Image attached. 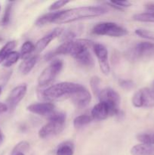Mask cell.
<instances>
[{
    "label": "cell",
    "mask_w": 154,
    "mask_h": 155,
    "mask_svg": "<svg viewBox=\"0 0 154 155\" xmlns=\"http://www.w3.org/2000/svg\"><path fill=\"white\" fill-rule=\"evenodd\" d=\"M16 155H25L24 153H19V154H17Z\"/></svg>",
    "instance_id": "cell-38"
},
{
    "label": "cell",
    "mask_w": 154,
    "mask_h": 155,
    "mask_svg": "<svg viewBox=\"0 0 154 155\" xmlns=\"http://www.w3.org/2000/svg\"><path fill=\"white\" fill-rule=\"evenodd\" d=\"M137 139L142 144L154 145V132L140 133L137 136Z\"/></svg>",
    "instance_id": "cell-25"
},
{
    "label": "cell",
    "mask_w": 154,
    "mask_h": 155,
    "mask_svg": "<svg viewBox=\"0 0 154 155\" xmlns=\"http://www.w3.org/2000/svg\"><path fill=\"white\" fill-rule=\"evenodd\" d=\"M63 68V62L60 59H55L45 68L38 77V84L40 87H45L51 84L60 74Z\"/></svg>",
    "instance_id": "cell-6"
},
{
    "label": "cell",
    "mask_w": 154,
    "mask_h": 155,
    "mask_svg": "<svg viewBox=\"0 0 154 155\" xmlns=\"http://www.w3.org/2000/svg\"><path fill=\"white\" fill-rule=\"evenodd\" d=\"M81 86L78 83L71 82H62L48 86L45 89L39 92V98L51 101L64 98H70L72 94Z\"/></svg>",
    "instance_id": "cell-3"
},
{
    "label": "cell",
    "mask_w": 154,
    "mask_h": 155,
    "mask_svg": "<svg viewBox=\"0 0 154 155\" xmlns=\"http://www.w3.org/2000/svg\"><path fill=\"white\" fill-rule=\"evenodd\" d=\"M144 8L147 13L154 14V2H147L144 5Z\"/></svg>",
    "instance_id": "cell-33"
},
{
    "label": "cell",
    "mask_w": 154,
    "mask_h": 155,
    "mask_svg": "<svg viewBox=\"0 0 154 155\" xmlns=\"http://www.w3.org/2000/svg\"><path fill=\"white\" fill-rule=\"evenodd\" d=\"M48 122L39 130V137L42 139H49L60 134L63 130L66 123V115L62 112L56 110L53 114L48 117Z\"/></svg>",
    "instance_id": "cell-4"
},
{
    "label": "cell",
    "mask_w": 154,
    "mask_h": 155,
    "mask_svg": "<svg viewBox=\"0 0 154 155\" xmlns=\"http://www.w3.org/2000/svg\"><path fill=\"white\" fill-rule=\"evenodd\" d=\"M35 51V45L31 41H26L24 42L21 48L20 55L23 59H26L30 57L31 54Z\"/></svg>",
    "instance_id": "cell-20"
},
{
    "label": "cell",
    "mask_w": 154,
    "mask_h": 155,
    "mask_svg": "<svg viewBox=\"0 0 154 155\" xmlns=\"http://www.w3.org/2000/svg\"><path fill=\"white\" fill-rule=\"evenodd\" d=\"M72 102L79 108H82L89 104L91 101V95L83 86H80L69 98Z\"/></svg>",
    "instance_id": "cell-13"
},
{
    "label": "cell",
    "mask_w": 154,
    "mask_h": 155,
    "mask_svg": "<svg viewBox=\"0 0 154 155\" xmlns=\"http://www.w3.org/2000/svg\"><path fill=\"white\" fill-rule=\"evenodd\" d=\"M0 10H1V5H0Z\"/></svg>",
    "instance_id": "cell-39"
},
{
    "label": "cell",
    "mask_w": 154,
    "mask_h": 155,
    "mask_svg": "<svg viewBox=\"0 0 154 155\" xmlns=\"http://www.w3.org/2000/svg\"><path fill=\"white\" fill-rule=\"evenodd\" d=\"M109 9L104 6H84L63 11H57L53 23L69 24L84 19H91L108 13Z\"/></svg>",
    "instance_id": "cell-2"
},
{
    "label": "cell",
    "mask_w": 154,
    "mask_h": 155,
    "mask_svg": "<svg viewBox=\"0 0 154 155\" xmlns=\"http://www.w3.org/2000/svg\"><path fill=\"white\" fill-rule=\"evenodd\" d=\"M119 86L125 90H130L134 87V83L131 80H125V79H120L119 80Z\"/></svg>",
    "instance_id": "cell-31"
},
{
    "label": "cell",
    "mask_w": 154,
    "mask_h": 155,
    "mask_svg": "<svg viewBox=\"0 0 154 155\" xmlns=\"http://www.w3.org/2000/svg\"><path fill=\"white\" fill-rule=\"evenodd\" d=\"M39 54H33L27 58L24 59L21 64L19 67L20 72L23 75H27L32 71V70L34 68L37 62L39 61Z\"/></svg>",
    "instance_id": "cell-16"
},
{
    "label": "cell",
    "mask_w": 154,
    "mask_h": 155,
    "mask_svg": "<svg viewBox=\"0 0 154 155\" xmlns=\"http://www.w3.org/2000/svg\"><path fill=\"white\" fill-rule=\"evenodd\" d=\"M93 120L91 116L87 114L79 115L73 120V127L75 128H82L88 124H91Z\"/></svg>",
    "instance_id": "cell-21"
},
{
    "label": "cell",
    "mask_w": 154,
    "mask_h": 155,
    "mask_svg": "<svg viewBox=\"0 0 154 155\" xmlns=\"http://www.w3.org/2000/svg\"><path fill=\"white\" fill-rule=\"evenodd\" d=\"M131 155H154V145L137 144L131 149Z\"/></svg>",
    "instance_id": "cell-17"
},
{
    "label": "cell",
    "mask_w": 154,
    "mask_h": 155,
    "mask_svg": "<svg viewBox=\"0 0 154 155\" xmlns=\"http://www.w3.org/2000/svg\"><path fill=\"white\" fill-rule=\"evenodd\" d=\"M3 139H4V136H3V133L2 132V130H0V145L3 142Z\"/></svg>",
    "instance_id": "cell-35"
},
{
    "label": "cell",
    "mask_w": 154,
    "mask_h": 155,
    "mask_svg": "<svg viewBox=\"0 0 154 155\" xmlns=\"http://www.w3.org/2000/svg\"><path fill=\"white\" fill-rule=\"evenodd\" d=\"M120 110L119 107L111 105L105 102H99L94 106L91 116L95 120H104L109 117L119 116Z\"/></svg>",
    "instance_id": "cell-9"
},
{
    "label": "cell",
    "mask_w": 154,
    "mask_h": 155,
    "mask_svg": "<svg viewBox=\"0 0 154 155\" xmlns=\"http://www.w3.org/2000/svg\"><path fill=\"white\" fill-rule=\"evenodd\" d=\"M21 58V55H20V52H18L16 51H13L7 56L5 60L2 63L3 66L5 68H10L12 65L16 64L18 61Z\"/></svg>",
    "instance_id": "cell-24"
},
{
    "label": "cell",
    "mask_w": 154,
    "mask_h": 155,
    "mask_svg": "<svg viewBox=\"0 0 154 155\" xmlns=\"http://www.w3.org/2000/svg\"><path fill=\"white\" fill-rule=\"evenodd\" d=\"M92 33L98 36L110 37H122L128 34V30L122 26L114 22H101L94 26Z\"/></svg>",
    "instance_id": "cell-5"
},
{
    "label": "cell",
    "mask_w": 154,
    "mask_h": 155,
    "mask_svg": "<svg viewBox=\"0 0 154 155\" xmlns=\"http://www.w3.org/2000/svg\"><path fill=\"white\" fill-rule=\"evenodd\" d=\"M55 13L56 12H52L42 15V16L39 17L36 20L35 25L38 26V27H42V26L47 25L48 24H51V23H53V21H54Z\"/></svg>",
    "instance_id": "cell-22"
},
{
    "label": "cell",
    "mask_w": 154,
    "mask_h": 155,
    "mask_svg": "<svg viewBox=\"0 0 154 155\" xmlns=\"http://www.w3.org/2000/svg\"><path fill=\"white\" fill-rule=\"evenodd\" d=\"M154 55V43L139 42L133 45L128 51V58L131 61H140Z\"/></svg>",
    "instance_id": "cell-7"
},
{
    "label": "cell",
    "mask_w": 154,
    "mask_h": 155,
    "mask_svg": "<svg viewBox=\"0 0 154 155\" xmlns=\"http://www.w3.org/2000/svg\"><path fill=\"white\" fill-rule=\"evenodd\" d=\"M27 110L30 113L39 115V116L46 117L48 118L56 111V107L53 103L48 101V102L31 104L27 106Z\"/></svg>",
    "instance_id": "cell-12"
},
{
    "label": "cell",
    "mask_w": 154,
    "mask_h": 155,
    "mask_svg": "<svg viewBox=\"0 0 154 155\" xmlns=\"http://www.w3.org/2000/svg\"><path fill=\"white\" fill-rule=\"evenodd\" d=\"M151 89H152V90L153 91V92H154V81H153V83H152V88H151Z\"/></svg>",
    "instance_id": "cell-36"
},
{
    "label": "cell",
    "mask_w": 154,
    "mask_h": 155,
    "mask_svg": "<svg viewBox=\"0 0 154 155\" xmlns=\"http://www.w3.org/2000/svg\"><path fill=\"white\" fill-rule=\"evenodd\" d=\"M68 3H69V1H62V0H60V1H56L50 5L49 10L52 11V12H55L56 10H58L59 8H62L63 6H65Z\"/></svg>",
    "instance_id": "cell-32"
},
{
    "label": "cell",
    "mask_w": 154,
    "mask_h": 155,
    "mask_svg": "<svg viewBox=\"0 0 154 155\" xmlns=\"http://www.w3.org/2000/svg\"><path fill=\"white\" fill-rule=\"evenodd\" d=\"M2 92V86H0V95H1Z\"/></svg>",
    "instance_id": "cell-37"
},
{
    "label": "cell",
    "mask_w": 154,
    "mask_h": 155,
    "mask_svg": "<svg viewBox=\"0 0 154 155\" xmlns=\"http://www.w3.org/2000/svg\"><path fill=\"white\" fill-rule=\"evenodd\" d=\"M8 107L7 104H5V103L0 102V114L8 111Z\"/></svg>",
    "instance_id": "cell-34"
},
{
    "label": "cell",
    "mask_w": 154,
    "mask_h": 155,
    "mask_svg": "<svg viewBox=\"0 0 154 155\" xmlns=\"http://www.w3.org/2000/svg\"><path fill=\"white\" fill-rule=\"evenodd\" d=\"M100 85H101V79L98 76H94L91 78L90 80V86L92 92L95 95L98 96V95L101 92V89L100 88Z\"/></svg>",
    "instance_id": "cell-27"
},
{
    "label": "cell",
    "mask_w": 154,
    "mask_h": 155,
    "mask_svg": "<svg viewBox=\"0 0 154 155\" xmlns=\"http://www.w3.org/2000/svg\"><path fill=\"white\" fill-rule=\"evenodd\" d=\"M134 33H135L136 35L140 36V37L154 42V32L153 31H151V30H146V29L139 28V29H136V30H134Z\"/></svg>",
    "instance_id": "cell-28"
},
{
    "label": "cell",
    "mask_w": 154,
    "mask_h": 155,
    "mask_svg": "<svg viewBox=\"0 0 154 155\" xmlns=\"http://www.w3.org/2000/svg\"><path fill=\"white\" fill-rule=\"evenodd\" d=\"M95 42L85 39H72L66 41L60 44L53 51H49L45 55V61H50L55 56L61 54H69L75 58L82 66H94V58L89 51V48H92Z\"/></svg>",
    "instance_id": "cell-1"
},
{
    "label": "cell",
    "mask_w": 154,
    "mask_h": 155,
    "mask_svg": "<svg viewBox=\"0 0 154 155\" xmlns=\"http://www.w3.org/2000/svg\"><path fill=\"white\" fill-rule=\"evenodd\" d=\"M27 92V86L25 83L19 85L14 88L11 91L7 99V105L8 107V110H14L15 107L18 105L20 102L23 100L24 96L26 95Z\"/></svg>",
    "instance_id": "cell-11"
},
{
    "label": "cell",
    "mask_w": 154,
    "mask_h": 155,
    "mask_svg": "<svg viewBox=\"0 0 154 155\" xmlns=\"http://www.w3.org/2000/svg\"><path fill=\"white\" fill-rule=\"evenodd\" d=\"M12 8H13V2H9L8 4L6 5L5 9L4 15H3L2 19V25H8L9 24V22H10Z\"/></svg>",
    "instance_id": "cell-29"
},
{
    "label": "cell",
    "mask_w": 154,
    "mask_h": 155,
    "mask_svg": "<svg viewBox=\"0 0 154 155\" xmlns=\"http://www.w3.org/2000/svg\"><path fill=\"white\" fill-rule=\"evenodd\" d=\"M17 42L15 40L9 41V42H6L2 48L0 49V64L4 62L7 56L10 54L11 51H14V48L16 47Z\"/></svg>",
    "instance_id": "cell-19"
},
{
    "label": "cell",
    "mask_w": 154,
    "mask_h": 155,
    "mask_svg": "<svg viewBox=\"0 0 154 155\" xmlns=\"http://www.w3.org/2000/svg\"><path fill=\"white\" fill-rule=\"evenodd\" d=\"M63 31H64V30L62 27H55L50 33H48L45 36L39 39L35 45V51H36V54L44 51L46 48V47L49 45L50 42L56 38L61 36Z\"/></svg>",
    "instance_id": "cell-14"
},
{
    "label": "cell",
    "mask_w": 154,
    "mask_h": 155,
    "mask_svg": "<svg viewBox=\"0 0 154 155\" xmlns=\"http://www.w3.org/2000/svg\"><path fill=\"white\" fill-rule=\"evenodd\" d=\"M30 148V143L27 141H21L17 144L11 151V155H16L19 153L27 152Z\"/></svg>",
    "instance_id": "cell-26"
},
{
    "label": "cell",
    "mask_w": 154,
    "mask_h": 155,
    "mask_svg": "<svg viewBox=\"0 0 154 155\" xmlns=\"http://www.w3.org/2000/svg\"><path fill=\"white\" fill-rule=\"evenodd\" d=\"M133 106L137 108L140 107H154V92L150 88H142L133 95L131 98Z\"/></svg>",
    "instance_id": "cell-8"
},
{
    "label": "cell",
    "mask_w": 154,
    "mask_h": 155,
    "mask_svg": "<svg viewBox=\"0 0 154 155\" xmlns=\"http://www.w3.org/2000/svg\"><path fill=\"white\" fill-rule=\"evenodd\" d=\"M75 147L72 142L66 141L58 145L55 155H73Z\"/></svg>",
    "instance_id": "cell-18"
},
{
    "label": "cell",
    "mask_w": 154,
    "mask_h": 155,
    "mask_svg": "<svg viewBox=\"0 0 154 155\" xmlns=\"http://www.w3.org/2000/svg\"><path fill=\"white\" fill-rule=\"evenodd\" d=\"M107 4L110 5L111 7L114 8L121 11L131 5V3L127 0L125 1H109L107 2Z\"/></svg>",
    "instance_id": "cell-30"
},
{
    "label": "cell",
    "mask_w": 154,
    "mask_h": 155,
    "mask_svg": "<svg viewBox=\"0 0 154 155\" xmlns=\"http://www.w3.org/2000/svg\"><path fill=\"white\" fill-rule=\"evenodd\" d=\"M132 19L138 22L144 23H154V14L153 13H140L136 14L132 17Z\"/></svg>",
    "instance_id": "cell-23"
},
{
    "label": "cell",
    "mask_w": 154,
    "mask_h": 155,
    "mask_svg": "<svg viewBox=\"0 0 154 155\" xmlns=\"http://www.w3.org/2000/svg\"><path fill=\"white\" fill-rule=\"evenodd\" d=\"M98 97L100 102H105L116 107H119L120 104V95L116 90L110 87L101 89Z\"/></svg>",
    "instance_id": "cell-15"
},
{
    "label": "cell",
    "mask_w": 154,
    "mask_h": 155,
    "mask_svg": "<svg viewBox=\"0 0 154 155\" xmlns=\"http://www.w3.org/2000/svg\"><path fill=\"white\" fill-rule=\"evenodd\" d=\"M92 49L98 58L101 72L105 76L109 75L110 72V66L108 60V51L107 47L101 43H94Z\"/></svg>",
    "instance_id": "cell-10"
}]
</instances>
